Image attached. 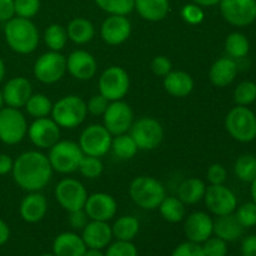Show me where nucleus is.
I'll list each match as a JSON object with an SVG mask.
<instances>
[{
	"label": "nucleus",
	"mask_w": 256,
	"mask_h": 256,
	"mask_svg": "<svg viewBox=\"0 0 256 256\" xmlns=\"http://www.w3.org/2000/svg\"><path fill=\"white\" fill-rule=\"evenodd\" d=\"M12 178L22 189L39 192L50 182L52 168L46 155L39 152H22L12 165Z\"/></svg>",
	"instance_id": "obj_1"
},
{
	"label": "nucleus",
	"mask_w": 256,
	"mask_h": 256,
	"mask_svg": "<svg viewBox=\"0 0 256 256\" xmlns=\"http://www.w3.org/2000/svg\"><path fill=\"white\" fill-rule=\"evenodd\" d=\"M8 45L18 54H30L39 44V32L30 19L12 18L4 28Z\"/></svg>",
	"instance_id": "obj_2"
},
{
	"label": "nucleus",
	"mask_w": 256,
	"mask_h": 256,
	"mask_svg": "<svg viewBox=\"0 0 256 256\" xmlns=\"http://www.w3.org/2000/svg\"><path fill=\"white\" fill-rule=\"evenodd\" d=\"M129 192L132 202L145 210L159 208L160 202L166 196L162 182L150 176H139L132 180Z\"/></svg>",
	"instance_id": "obj_3"
},
{
	"label": "nucleus",
	"mask_w": 256,
	"mask_h": 256,
	"mask_svg": "<svg viewBox=\"0 0 256 256\" xmlns=\"http://www.w3.org/2000/svg\"><path fill=\"white\" fill-rule=\"evenodd\" d=\"M86 102L76 95H68L58 100L52 109V120L60 128L74 129L86 118Z\"/></svg>",
	"instance_id": "obj_4"
},
{
	"label": "nucleus",
	"mask_w": 256,
	"mask_h": 256,
	"mask_svg": "<svg viewBox=\"0 0 256 256\" xmlns=\"http://www.w3.org/2000/svg\"><path fill=\"white\" fill-rule=\"evenodd\" d=\"M225 126L228 132L240 142H250L256 139V115L249 108L238 105L226 115Z\"/></svg>",
	"instance_id": "obj_5"
},
{
	"label": "nucleus",
	"mask_w": 256,
	"mask_h": 256,
	"mask_svg": "<svg viewBox=\"0 0 256 256\" xmlns=\"http://www.w3.org/2000/svg\"><path fill=\"white\" fill-rule=\"evenodd\" d=\"M82 156H84V152L76 142L62 140L50 148L48 159L52 170H56L62 174H70L78 170Z\"/></svg>",
	"instance_id": "obj_6"
},
{
	"label": "nucleus",
	"mask_w": 256,
	"mask_h": 256,
	"mask_svg": "<svg viewBox=\"0 0 256 256\" xmlns=\"http://www.w3.org/2000/svg\"><path fill=\"white\" fill-rule=\"evenodd\" d=\"M26 132V120L19 109L10 106L0 109V140L4 144H18L24 139Z\"/></svg>",
	"instance_id": "obj_7"
},
{
	"label": "nucleus",
	"mask_w": 256,
	"mask_h": 256,
	"mask_svg": "<svg viewBox=\"0 0 256 256\" xmlns=\"http://www.w3.org/2000/svg\"><path fill=\"white\" fill-rule=\"evenodd\" d=\"M130 136L140 150H152L162 142L164 130L162 124L154 118L144 116L132 122Z\"/></svg>",
	"instance_id": "obj_8"
},
{
	"label": "nucleus",
	"mask_w": 256,
	"mask_h": 256,
	"mask_svg": "<svg viewBox=\"0 0 256 256\" xmlns=\"http://www.w3.org/2000/svg\"><path fill=\"white\" fill-rule=\"evenodd\" d=\"M129 75L120 66L108 68L99 78L100 94L109 102L122 100L129 92Z\"/></svg>",
	"instance_id": "obj_9"
},
{
	"label": "nucleus",
	"mask_w": 256,
	"mask_h": 256,
	"mask_svg": "<svg viewBox=\"0 0 256 256\" xmlns=\"http://www.w3.org/2000/svg\"><path fill=\"white\" fill-rule=\"evenodd\" d=\"M66 72V58L59 52H48L38 58L34 65V75L44 84H54Z\"/></svg>",
	"instance_id": "obj_10"
},
{
	"label": "nucleus",
	"mask_w": 256,
	"mask_h": 256,
	"mask_svg": "<svg viewBox=\"0 0 256 256\" xmlns=\"http://www.w3.org/2000/svg\"><path fill=\"white\" fill-rule=\"evenodd\" d=\"M112 134L102 125L94 124L82 132L79 146L85 155L100 158L106 154L112 148Z\"/></svg>",
	"instance_id": "obj_11"
},
{
	"label": "nucleus",
	"mask_w": 256,
	"mask_h": 256,
	"mask_svg": "<svg viewBox=\"0 0 256 256\" xmlns=\"http://www.w3.org/2000/svg\"><path fill=\"white\" fill-rule=\"evenodd\" d=\"M220 12L229 24L246 26L256 20V0H222Z\"/></svg>",
	"instance_id": "obj_12"
},
{
	"label": "nucleus",
	"mask_w": 256,
	"mask_h": 256,
	"mask_svg": "<svg viewBox=\"0 0 256 256\" xmlns=\"http://www.w3.org/2000/svg\"><path fill=\"white\" fill-rule=\"evenodd\" d=\"M104 116V126L112 135L125 134L130 130L134 122V112L129 104L116 100L108 105L106 110L102 114Z\"/></svg>",
	"instance_id": "obj_13"
},
{
	"label": "nucleus",
	"mask_w": 256,
	"mask_h": 256,
	"mask_svg": "<svg viewBox=\"0 0 256 256\" xmlns=\"http://www.w3.org/2000/svg\"><path fill=\"white\" fill-rule=\"evenodd\" d=\"M55 196L58 202L66 212H76L84 209L88 192L84 185L75 179H64L56 185Z\"/></svg>",
	"instance_id": "obj_14"
},
{
	"label": "nucleus",
	"mask_w": 256,
	"mask_h": 256,
	"mask_svg": "<svg viewBox=\"0 0 256 256\" xmlns=\"http://www.w3.org/2000/svg\"><path fill=\"white\" fill-rule=\"evenodd\" d=\"M208 209L216 216L232 214L238 206V200L234 192L224 185H212L204 195Z\"/></svg>",
	"instance_id": "obj_15"
},
{
	"label": "nucleus",
	"mask_w": 256,
	"mask_h": 256,
	"mask_svg": "<svg viewBox=\"0 0 256 256\" xmlns=\"http://www.w3.org/2000/svg\"><path fill=\"white\" fill-rule=\"evenodd\" d=\"M28 135L35 146L48 149L59 142L60 126L52 119L38 118L28 129Z\"/></svg>",
	"instance_id": "obj_16"
},
{
	"label": "nucleus",
	"mask_w": 256,
	"mask_h": 256,
	"mask_svg": "<svg viewBox=\"0 0 256 256\" xmlns=\"http://www.w3.org/2000/svg\"><path fill=\"white\" fill-rule=\"evenodd\" d=\"M118 205L114 198L105 192H96L88 196L84 210L89 219L108 222L116 214Z\"/></svg>",
	"instance_id": "obj_17"
},
{
	"label": "nucleus",
	"mask_w": 256,
	"mask_h": 256,
	"mask_svg": "<svg viewBox=\"0 0 256 256\" xmlns=\"http://www.w3.org/2000/svg\"><path fill=\"white\" fill-rule=\"evenodd\" d=\"M100 34L106 44H122L132 34V24L125 15H110L102 22Z\"/></svg>",
	"instance_id": "obj_18"
},
{
	"label": "nucleus",
	"mask_w": 256,
	"mask_h": 256,
	"mask_svg": "<svg viewBox=\"0 0 256 256\" xmlns=\"http://www.w3.org/2000/svg\"><path fill=\"white\" fill-rule=\"evenodd\" d=\"M2 92V99L8 106L19 109V108L25 106L29 98L32 95V88L29 80L22 76H18L10 79L5 84Z\"/></svg>",
	"instance_id": "obj_19"
},
{
	"label": "nucleus",
	"mask_w": 256,
	"mask_h": 256,
	"mask_svg": "<svg viewBox=\"0 0 256 256\" xmlns=\"http://www.w3.org/2000/svg\"><path fill=\"white\" fill-rule=\"evenodd\" d=\"M96 60L85 50H75L68 56L66 69L78 80H90L96 72Z\"/></svg>",
	"instance_id": "obj_20"
},
{
	"label": "nucleus",
	"mask_w": 256,
	"mask_h": 256,
	"mask_svg": "<svg viewBox=\"0 0 256 256\" xmlns=\"http://www.w3.org/2000/svg\"><path fill=\"white\" fill-rule=\"evenodd\" d=\"M212 228H214V222L212 218L205 212H198L188 216L184 225V232L189 242L200 244L212 236Z\"/></svg>",
	"instance_id": "obj_21"
},
{
	"label": "nucleus",
	"mask_w": 256,
	"mask_h": 256,
	"mask_svg": "<svg viewBox=\"0 0 256 256\" xmlns=\"http://www.w3.org/2000/svg\"><path fill=\"white\" fill-rule=\"evenodd\" d=\"M112 228L108 225L106 222L92 220V222H88L86 226L82 229V239L89 249L102 250V248L108 246V244L112 242Z\"/></svg>",
	"instance_id": "obj_22"
},
{
	"label": "nucleus",
	"mask_w": 256,
	"mask_h": 256,
	"mask_svg": "<svg viewBox=\"0 0 256 256\" xmlns=\"http://www.w3.org/2000/svg\"><path fill=\"white\" fill-rule=\"evenodd\" d=\"M238 75V64L232 58H222L212 65L209 72L210 82L218 88L228 86Z\"/></svg>",
	"instance_id": "obj_23"
},
{
	"label": "nucleus",
	"mask_w": 256,
	"mask_h": 256,
	"mask_svg": "<svg viewBox=\"0 0 256 256\" xmlns=\"http://www.w3.org/2000/svg\"><path fill=\"white\" fill-rule=\"evenodd\" d=\"M48 210V202L44 195L32 192L22 199L20 204V215L26 222H38L45 216Z\"/></svg>",
	"instance_id": "obj_24"
},
{
	"label": "nucleus",
	"mask_w": 256,
	"mask_h": 256,
	"mask_svg": "<svg viewBox=\"0 0 256 256\" xmlns=\"http://www.w3.org/2000/svg\"><path fill=\"white\" fill-rule=\"evenodd\" d=\"M86 252V245L74 232H62L58 235L52 244L55 256H82Z\"/></svg>",
	"instance_id": "obj_25"
},
{
	"label": "nucleus",
	"mask_w": 256,
	"mask_h": 256,
	"mask_svg": "<svg viewBox=\"0 0 256 256\" xmlns=\"http://www.w3.org/2000/svg\"><path fill=\"white\" fill-rule=\"evenodd\" d=\"M164 88L172 96L184 98L194 89V80L188 72L182 70L170 72L164 76Z\"/></svg>",
	"instance_id": "obj_26"
},
{
	"label": "nucleus",
	"mask_w": 256,
	"mask_h": 256,
	"mask_svg": "<svg viewBox=\"0 0 256 256\" xmlns=\"http://www.w3.org/2000/svg\"><path fill=\"white\" fill-rule=\"evenodd\" d=\"M242 225L240 224L236 216L232 214L222 215L214 222L212 232L216 234L218 238L224 242H234L242 235Z\"/></svg>",
	"instance_id": "obj_27"
},
{
	"label": "nucleus",
	"mask_w": 256,
	"mask_h": 256,
	"mask_svg": "<svg viewBox=\"0 0 256 256\" xmlns=\"http://www.w3.org/2000/svg\"><path fill=\"white\" fill-rule=\"evenodd\" d=\"M134 9L149 22H160L169 12V0H135Z\"/></svg>",
	"instance_id": "obj_28"
},
{
	"label": "nucleus",
	"mask_w": 256,
	"mask_h": 256,
	"mask_svg": "<svg viewBox=\"0 0 256 256\" xmlns=\"http://www.w3.org/2000/svg\"><path fill=\"white\" fill-rule=\"evenodd\" d=\"M68 38L75 44H86L94 38L95 29L92 22L84 18H75L68 25Z\"/></svg>",
	"instance_id": "obj_29"
},
{
	"label": "nucleus",
	"mask_w": 256,
	"mask_h": 256,
	"mask_svg": "<svg viewBox=\"0 0 256 256\" xmlns=\"http://www.w3.org/2000/svg\"><path fill=\"white\" fill-rule=\"evenodd\" d=\"M206 186L204 182L198 178L185 179L178 189V196L184 204H195L204 198Z\"/></svg>",
	"instance_id": "obj_30"
},
{
	"label": "nucleus",
	"mask_w": 256,
	"mask_h": 256,
	"mask_svg": "<svg viewBox=\"0 0 256 256\" xmlns=\"http://www.w3.org/2000/svg\"><path fill=\"white\" fill-rule=\"evenodd\" d=\"M139 220L134 216H122L114 222L112 228V235L118 240L132 242L139 232Z\"/></svg>",
	"instance_id": "obj_31"
},
{
	"label": "nucleus",
	"mask_w": 256,
	"mask_h": 256,
	"mask_svg": "<svg viewBox=\"0 0 256 256\" xmlns=\"http://www.w3.org/2000/svg\"><path fill=\"white\" fill-rule=\"evenodd\" d=\"M160 214L169 222H179L185 216L184 202L179 198L165 196L159 205Z\"/></svg>",
	"instance_id": "obj_32"
},
{
	"label": "nucleus",
	"mask_w": 256,
	"mask_h": 256,
	"mask_svg": "<svg viewBox=\"0 0 256 256\" xmlns=\"http://www.w3.org/2000/svg\"><path fill=\"white\" fill-rule=\"evenodd\" d=\"M225 49L232 59H242L245 58L249 52L250 42L248 38L242 32H232L228 35L225 42Z\"/></svg>",
	"instance_id": "obj_33"
},
{
	"label": "nucleus",
	"mask_w": 256,
	"mask_h": 256,
	"mask_svg": "<svg viewBox=\"0 0 256 256\" xmlns=\"http://www.w3.org/2000/svg\"><path fill=\"white\" fill-rule=\"evenodd\" d=\"M114 154L122 160H129L135 156L138 146L130 135L120 134L112 140V148Z\"/></svg>",
	"instance_id": "obj_34"
},
{
	"label": "nucleus",
	"mask_w": 256,
	"mask_h": 256,
	"mask_svg": "<svg viewBox=\"0 0 256 256\" xmlns=\"http://www.w3.org/2000/svg\"><path fill=\"white\" fill-rule=\"evenodd\" d=\"M234 172L239 180L244 182H252L256 178V158L252 154H245L238 158Z\"/></svg>",
	"instance_id": "obj_35"
},
{
	"label": "nucleus",
	"mask_w": 256,
	"mask_h": 256,
	"mask_svg": "<svg viewBox=\"0 0 256 256\" xmlns=\"http://www.w3.org/2000/svg\"><path fill=\"white\" fill-rule=\"evenodd\" d=\"M25 109L32 118H46L52 112V104L45 95L35 94L29 98L25 104Z\"/></svg>",
	"instance_id": "obj_36"
},
{
	"label": "nucleus",
	"mask_w": 256,
	"mask_h": 256,
	"mask_svg": "<svg viewBox=\"0 0 256 256\" xmlns=\"http://www.w3.org/2000/svg\"><path fill=\"white\" fill-rule=\"evenodd\" d=\"M44 40L48 48H50V50L60 52L62 49H64L65 44L68 42V32L62 25L52 24L45 30Z\"/></svg>",
	"instance_id": "obj_37"
},
{
	"label": "nucleus",
	"mask_w": 256,
	"mask_h": 256,
	"mask_svg": "<svg viewBox=\"0 0 256 256\" xmlns=\"http://www.w3.org/2000/svg\"><path fill=\"white\" fill-rule=\"evenodd\" d=\"M98 6L112 15H126L134 10L135 0H95Z\"/></svg>",
	"instance_id": "obj_38"
},
{
	"label": "nucleus",
	"mask_w": 256,
	"mask_h": 256,
	"mask_svg": "<svg viewBox=\"0 0 256 256\" xmlns=\"http://www.w3.org/2000/svg\"><path fill=\"white\" fill-rule=\"evenodd\" d=\"M234 100L238 105L248 106L256 100V84L252 82H242L234 92Z\"/></svg>",
	"instance_id": "obj_39"
},
{
	"label": "nucleus",
	"mask_w": 256,
	"mask_h": 256,
	"mask_svg": "<svg viewBox=\"0 0 256 256\" xmlns=\"http://www.w3.org/2000/svg\"><path fill=\"white\" fill-rule=\"evenodd\" d=\"M78 169L80 170L82 175L89 179H95V178L100 176L102 172V162L99 158L90 156V155H84L80 160V164Z\"/></svg>",
	"instance_id": "obj_40"
},
{
	"label": "nucleus",
	"mask_w": 256,
	"mask_h": 256,
	"mask_svg": "<svg viewBox=\"0 0 256 256\" xmlns=\"http://www.w3.org/2000/svg\"><path fill=\"white\" fill-rule=\"evenodd\" d=\"M236 219L239 220L242 228H252L256 225V204L252 202H245L238 209L235 214Z\"/></svg>",
	"instance_id": "obj_41"
},
{
	"label": "nucleus",
	"mask_w": 256,
	"mask_h": 256,
	"mask_svg": "<svg viewBox=\"0 0 256 256\" xmlns=\"http://www.w3.org/2000/svg\"><path fill=\"white\" fill-rule=\"evenodd\" d=\"M14 8L18 16L30 19L39 12L40 0H14Z\"/></svg>",
	"instance_id": "obj_42"
},
{
	"label": "nucleus",
	"mask_w": 256,
	"mask_h": 256,
	"mask_svg": "<svg viewBox=\"0 0 256 256\" xmlns=\"http://www.w3.org/2000/svg\"><path fill=\"white\" fill-rule=\"evenodd\" d=\"M202 248L205 256H226L228 254L226 242L218 236L205 240Z\"/></svg>",
	"instance_id": "obj_43"
},
{
	"label": "nucleus",
	"mask_w": 256,
	"mask_h": 256,
	"mask_svg": "<svg viewBox=\"0 0 256 256\" xmlns=\"http://www.w3.org/2000/svg\"><path fill=\"white\" fill-rule=\"evenodd\" d=\"M105 256H138V250L135 245L130 242L118 240L116 242L108 248Z\"/></svg>",
	"instance_id": "obj_44"
},
{
	"label": "nucleus",
	"mask_w": 256,
	"mask_h": 256,
	"mask_svg": "<svg viewBox=\"0 0 256 256\" xmlns=\"http://www.w3.org/2000/svg\"><path fill=\"white\" fill-rule=\"evenodd\" d=\"M182 16L189 24H200L204 20V12L196 4H188L182 8Z\"/></svg>",
	"instance_id": "obj_45"
},
{
	"label": "nucleus",
	"mask_w": 256,
	"mask_h": 256,
	"mask_svg": "<svg viewBox=\"0 0 256 256\" xmlns=\"http://www.w3.org/2000/svg\"><path fill=\"white\" fill-rule=\"evenodd\" d=\"M172 256H205L202 248L192 242H182L174 250Z\"/></svg>",
	"instance_id": "obj_46"
},
{
	"label": "nucleus",
	"mask_w": 256,
	"mask_h": 256,
	"mask_svg": "<svg viewBox=\"0 0 256 256\" xmlns=\"http://www.w3.org/2000/svg\"><path fill=\"white\" fill-rule=\"evenodd\" d=\"M108 105H109V100H108L106 98L102 96V94H99V95H94V96L89 100V102L86 104V108H88V112H89L90 114L98 116V115L104 114Z\"/></svg>",
	"instance_id": "obj_47"
},
{
	"label": "nucleus",
	"mask_w": 256,
	"mask_h": 256,
	"mask_svg": "<svg viewBox=\"0 0 256 256\" xmlns=\"http://www.w3.org/2000/svg\"><path fill=\"white\" fill-rule=\"evenodd\" d=\"M152 70L158 76H165L172 72V62L164 55H159L152 62Z\"/></svg>",
	"instance_id": "obj_48"
},
{
	"label": "nucleus",
	"mask_w": 256,
	"mask_h": 256,
	"mask_svg": "<svg viewBox=\"0 0 256 256\" xmlns=\"http://www.w3.org/2000/svg\"><path fill=\"white\" fill-rule=\"evenodd\" d=\"M208 180L212 185H222L226 180V170L222 165L212 164L208 169Z\"/></svg>",
	"instance_id": "obj_49"
},
{
	"label": "nucleus",
	"mask_w": 256,
	"mask_h": 256,
	"mask_svg": "<svg viewBox=\"0 0 256 256\" xmlns=\"http://www.w3.org/2000/svg\"><path fill=\"white\" fill-rule=\"evenodd\" d=\"M88 214L85 212L84 209L76 210V212H70L69 215V224L72 225V229L82 230L88 224Z\"/></svg>",
	"instance_id": "obj_50"
},
{
	"label": "nucleus",
	"mask_w": 256,
	"mask_h": 256,
	"mask_svg": "<svg viewBox=\"0 0 256 256\" xmlns=\"http://www.w3.org/2000/svg\"><path fill=\"white\" fill-rule=\"evenodd\" d=\"M14 14V0H0V22H9Z\"/></svg>",
	"instance_id": "obj_51"
},
{
	"label": "nucleus",
	"mask_w": 256,
	"mask_h": 256,
	"mask_svg": "<svg viewBox=\"0 0 256 256\" xmlns=\"http://www.w3.org/2000/svg\"><path fill=\"white\" fill-rule=\"evenodd\" d=\"M242 256H256V235L245 238L242 244Z\"/></svg>",
	"instance_id": "obj_52"
},
{
	"label": "nucleus",
	"mask_w": 256,
	"mask_h": 256,
	"mask_svg": "<svg viewBox=\"0 0 256 256\" xmlns=\"http://www.w3.org/2000/svg\"><path fill=\"white\" fill-rule=\"evenodd\" d=\"M14 162L6 154H0V175H5L12 170Z\"/></svg>",
	"instance_id": "obj_53"
},
{
	"label": "nucleus",
	"mask_w": 256,
	"mask_h": 256,
	"mask_svg": "<svg viewBox=\"0 0 256 256\" xmlns=\"http://www.w3.org/2000/svg\"><path fill=\"white\" fill-rule=\"evenodd\" d=\"M9 236H10L9 226H8V225L5 224L2 219H0V246H2V245H4L5 242L9 240Z\"/></svg>",
	"instance_id": "obj_54"
},
{
	"label": "nucleus",
	"mask_w": 256,
	"mask_h": 256,
	"mask_svg": "<svg viewBox=\"0 0 256 256\" xmlns=\"http://www.w3.org/2000/svg\"><path fill=\"white\" fill-rule=\"evenodd\" d=\"M222 0H194V2L199 6H214V5L219 4Z\"/></svg>",
	"instance_id": "obj_55"
},
{
	"label": "nucleus",
	"mask_w": 256,
	"mask_h": 256,
	"mask_svg": "<svg viewBox=\"0 0 256 256\" xmlns=\"http://www.w3.org/2000/svg\"><path fill=\"white\" fill-rule=\"evenodd\" d=\"M82 256H105V254H102L99 249H89L84 252Z\"/></svg>",
	"instance_id": "obj_56"
},
{
	"label": "nucleus",
	"mask_w": 256,
	"mask_h": 256,
	"mask_svg": "<svg viewBox=\"0 0 256 256\" xmlns=\"http://www.w3.org/2000/svg\"><path fill=\"white\" fill-rule=\"evenodd\" d=\"M4 76H5V65H4V62H2V59L0 58V82H2Z\"/></svg>",
	"instance_id": "obj_57"
},
{
	"label": "nucleus",
	"mask_w": 256,
	"mask_h": 256,
	"mask_svg": "<svg viewBox=\"0 0 256 256\" xmlns=\"http://www.w3.org/2000/svg\"><path fill=\"white\" fill-rule=\"evenodd\" d=\"M252 196L254 202L256 204V178L252 182Z\"/></svg>",
	"instance_id": "obj_58"
},
{
	"label": "nucleus",
	"mask_w": 256,
	"mask_h": 256,
	"mask_svg": "<svg viewBox=\"0 0 256 256\" xmlns=\"http://www.w3.org/2000/svg\"><path fill=\"white\" fill-rule=\"evenodd\" d=\"M2 104H4V99H2V92H0V109L2 108Z\"/></svg>",
	"instance_id": "obj_59"
},
{
	"label": "nucleus",
	"mask_w": 256,
	"mask_h": 256,
	"mask_svg": "<svg viewBox=\"0 0 256 256\" xmlns=\"http://www.w3.org/2000/svg\"><path fill=\"white\" fill-rule=\"evenodd\" d=\"M40 256H55L54 254H42V255H40Z\"/></svg>",
	"instance_id": "obj_60"
}]
</instances>
